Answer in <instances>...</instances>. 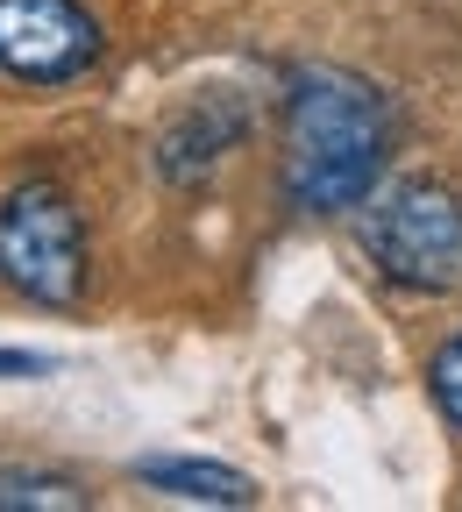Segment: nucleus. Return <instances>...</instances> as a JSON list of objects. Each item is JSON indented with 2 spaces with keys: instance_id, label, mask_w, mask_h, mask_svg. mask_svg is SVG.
Returning <instances> with one entry per match:
<instances>
[{
  "instance_id": "nucleus-8",
  "label": "nucleus",
  "mask_w": 462,
  "mask_h": 512,
  "mask_svg": "<svg viewBox=\"0 0 462 512\" xmlns=\"http://www.w3.org/2000/svg\"><path fill=\"white\" fill-rule=\"evenodd\" d=\"M434 399H441V413H448V427H462V335L434 356Z\"/></svg>"
},
{
  "instance_id": "nucleus-3",
  "label": "nucleus",
  "mask_w": 462,
  "mask_h": 512,
  "mask_svg": "<svg viewBox=\"0 0 462 512\" xmlns=\"http://www.w3.org/2000/svg\"><path fill=\"white\" fill-rule=\"evenodd\" d=\"M0 278L36 306H79L86 292V228L50 178H29L0 200Z\"/></svg>"
},
{
  "instance_id": "nucleus-7",
  "label": "nucleus",
  "mask_w": 462,
  "mask_h": 512,
  "mask_svg": "<svg viewBox=\"0 0 462 512\" xmlns=\"http://www.w3.org/2000/svg\"><path fill=\"white\" fill-rule=\"evenodd\" d=\"M22 505H43V512H86V491L57 470H0V512H22Z\"/></svg>"
},
{
  "instance_id": "nucleus-4",
  "label": "nucleus",
  "mask_w": 462,
  "mask_h": 512,
  "mask_svg": "<svg viewBox=\"0 0 462 512\" xmlns=\"http://www.w3.org/2000/svg\"><path fill=\"white\" fill-rule=\"evenodd\" d=\"M100 57V22L79 0H0V72L64 86Z\"/></svg>"
},
{
  "instance_id": "nucleus-1",
  "label": "nucleus",
  "mask_w": 462,
  "mask_h": 512,
  "mask_svg": "<svg viewBox=\"0 0 462 512\" xmlns=\"http://www.w3.org/2000/svg\"><path fill=\"white\" fill-rule=\"evenodd\" d=\"M391 150V107L370 79L313 64L285 100V192L306 214H342L370 200Z\"/></svg>"
},
{
  "instance_id": "nucleus-9",
  "label": "nucleus",
  "mask_w": 462,
  "mask_h": 512,
  "mask_svg": "<svg viewBox=\"0 0 462 512\" xmlns=\"http://www.w3.org/2000/svg\"><path fill=\"white\" fill-rule=\"evenodd\" d=\"M50 370V356H22V349H0V377H36Z\"/></svg>"
},
{
  "instance_id": "nucleus-2",
  "label": "nucleus",
  "mask_w": 462,
  "mask_h": 512,
  "mask_svg": "<svg viewBox=\"0 0 462 512\" xmlns=\"http://www.w3.org/2000/svg\"><path fill=\"white\" fill-rule=\"evenodd\" d=\"M370 264L406 292H455L462 285V200L434 178L391 185L363 221Z\"/></svg>"
},
{
  "instance_id": "nucleus-5",
  "label": "nucleus",
  "mask_w": 462,
  "mask_h": 512,
  "mask_svg": "<svg viewBox=\"0 0 462 512\" xmlns=\"http://www.w3.org/2000/svg\"><path fill=\"white\" fill-rule=\"evenodd\" d=\"M235 143H242V107L221 100V93H200V107H185V114L164 121V136H157V171L185 185V178H200L221 150H235Z\"/></svg>"
},
{
  "instance_id": "nucleus-6",
  "label": "nucleus",
  "mask_w": 462,
  "mask_h": 512,
  "mask_svg": "<svg viewBox=\"0 0 462 512\" xmlns=\"http://www.w3.org/2000/svg\"><path fill=\"white\" fill-rule=\"evenodd\" d=\"M143 484L192 498V505H256V484L242 470H221V463H143Z\"/></svg>"
}]
</instances>
